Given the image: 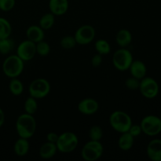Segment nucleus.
<instances>
[{
	"mask_svg": "<svg viewBox=\"0 0 161 161\" xmlns=\"http://www.w3.org/2000/svg\"><path fill=\"white\" fill-rule=\"evenodd\" d=\"M90 140L93 141H101L103 138V130L98 125H93L88 131Z\"/></svg>",
	"mask_w": 161,
	"mask_h": 161,
	"instance_id": "27",
	"label": "nucleus"
},
{
	"mask_svg": "<svg viewBox=\"0 0 161 161\" xmlns=\"http://www.w3.org/2000/svg\"><path fill=\"white\" fill-rule=\"evenodd\" d=\"M128 70L131 76L141 80L146 75L147 68L143 61L140 60H133Z\"/></svg>",
	"mask_w": 161,
	"mask_h": 161,
	"instance_id": "15",
	"label": "nucleus"
},
{
	"mask_svg": "<svg viewBox=\"0 0 161 161\" xmlns=\"http://www.w3.org/2000/svg\"><path fill=\"white\" fill-rule=\"evenodd\" d=\"M104 153V146L101 141L90 140L85 143L81 150V157L85 161H96Z\"/></svg>",
	"mask_w": 161,
	"mask_h": 161,
	"instance_id": "5",
	"label": "nucleus"
},
{
	"mask_svg": "<svg viewBox=\"0 0 161 161\" xmlns=\"http://www.w3.org/2000/svg\"><path fill=\"white\" fill-rule=\"evenodd\" d=\"M36 54V43L28 39L22 41L17 48V55L25 62L32 60Z\"/></svg>",
	"mask_w": 161,
	"mask_h": 161,
	"instance_id": "11",
	"label": "nucleus"
},
{
	"mask_svg": "<svg viewBox=\"0 0 161 161\" xmlns=\"http://www.w3.org/2000/svg\"><path fill=\"white\" fill-rule=\"evenodd\" d=\"M69 0H49V9L55 16H62L68 12Z\"/></svg>",
	"mask_w": 161,
	"mask_h": 161,
	"instance_id": "13",
	"label": "nucleus"
},
{
	"mask_svg": "<svg viewBox=\"0 0 161 161\" xmlns=\"http://www.w3.org/2000/svg\"><path fill=\"white\" fill-rule=\"evenodd\" d=\"M134 142H135V138L128 132H124L121 133L120 136L118 138L117 144L121 150L127 152L132 149Z\"/></svg>",
	"mask_w": 161,
	"mask_h": 161,
	"instance_id": "20",
	"label": "nucleus"
},
{
	"mask_svg": "<svg viewBox=\"0 0 161 161\" xmlns=\"http://www.w3.org/2000/svg\"><path fill=\"white\" fill-rule=\"evenodd\" d=\"M30 149V144L28 139L19 137L15 142L14 146V151L17 157H25L28 153Z\"/></svg>",
	"mask_w": 161,
	"mask_h": 161,
	"instance_id": "19",
	"label": "nucleus"
},
{
	"mask_svg": "<svg viewBox=\"0 0 161 161\" xmlns=\"http://www.w3.org/2000/svg\"><path fill=\"white\" fill-rule=\"evenodd\" d=\"M160 119H161V118H160Z\"/></svg>",
	"mask_w": 161,
	"mask_h": 161,
	"instance_id": "36",
	"label": "nucleus"
},
{
	"mask_svg": "<svg viewBox=\"0 0 161 161\" xmlns=\"http://www.w3.org/2000/svg\"><path fill=\"white\" fill-rule=\"evenodd\" d=\"M16 4V0H0V10L9 12L12 10Z\"/></svg>",
	"mask_w": 161,
	"mask_h": 161,
	"instance_id": "31",
	"label": "nucleus"
},
{
	"mask_svg": "<svg viewBox=\"0 0 161 161\" xmlns=\"http://www.w3.org/2000/svg\"><path fill=\"white\" fill-rule=\"evenodd\" d=\"M14 45L15 43H14V39H10V37L0 39V54H9L14 50Z\"/></svg>",
	"mask_w": 161,
	"mask_h": 161,
	"instance_id": "24",
	"label": "nucleus"
},
{
	"mask_svg": "<svg viewBox=\"0 0 161 161\" xmlns=\"http://www.w3.org/2000/svg\"><path fill=\"white\" fill-rule=\"evenodd\" d=\"M94 48L97 53L101 55H108L111 52V46L109 42L104 39H97L94 43Z\"/></svg>",
	"mask_w": 161,
	"mask_h": 161,
	"instance_id": "23",
	"label": "nucleus"
},
{
	"mask_svg": "<svg viewBox=\"0 0 161 161\" xmlns=\"http://www.w3.org/2000/svg\"><path fill=\"white\" fill-rule=\"evenodd\" d=\"M95 29L92 25H83L75 31L74 37L77 44L84 46L92 42L95 38Z\"/></svg>",
	"mask_w": 161,
	"mask_h": 161,
	"instance_id": "10",
	"label": "nucleus"
},
{
	"mask_svg": "<svg viewBox=\"0 0 161 161\" xmlns=\"http://www.w3.org/2000/svg\"><path fill=\"white\" fill-rule=\"evenodd\" d=\"M58 152L56 144L47 141V142L43 143L39 148V155L43 160H49L53 158Z\"/></svg>",
	"mask_w": 161,
	"mask_h": 161,
	"instance_id": "17",
	"label": "nucleus"
},
{
	"mask_svg": "<svg viewBox=\"0 0 161 161\" xmlns=\"http://www.w3.org/2000/svg\"><path fill=\"white\" fill-rule=\"evenodd\" d=\"M138 89L143 97L146 98L153 99L158 95L159 85L153 78L145 76L140 80Z\"/></svg>",
	"mask_w": 161,
	"mask_h": 161,
	"instance_id": "9",
	"label": "nucleus"
},
{
	"mask_svg": "<svg viewBox=\"0 0 161 161\" xmlns=\"http://www.w3.org/2000/svg\"><path fill=\"white\" fill-rule=\"evenodd\" d=\"M76 44L74 36H65L60 41V45L64 50H72Z\"/></svg>",
	"mask_w": 161,
	"mask_h": 161,
	"instance_id": "29",
	"label": "nucleus"
},
{
	"mask_svg": "<svg viewBox=\"0 0 161 161\" xmlns=\"http://www.w3.org/2000/svg\"><path fill=\"white\" fill-rule=\"evenodd\" d=\"M79 145L78 136L72 131H65L58 136L56 142L58 152L69 153L75 150Z\"/></svg>",
	"mask_w": 161,
	"mask_h": 161,
	"instance_id": "4",
	"label": "nucleus"
},
{
	"mask_svg": "<svg viewBox=\"0 0 161 161\" xmlns=\"http://www.w3.org/2000/svg\"><path fill=\"white\" fill-rule=\"evenodd\" d=\"M55 17L56 16L50 12L43 14L39 19V25L44 31L51 29L55 24Z\"/></svg>",
	"mask_w": 161,
	"mask_h": 161,
	"instance_id": "21",
	"label": "nucleus"
},
{
	"mask_svg": "<svg viewBox=\"0 0 161 161\" xmlns=\"http://www.w3.org/2000/svg\"><path fill=\"white\" fill-rule=\"evenodd\" d=\"M102 55L99 54V53H96L94 56L92 57L91 60V64L93 67L94 68H98L100 67L101 64L102 63Z\"/></svg>",
	"mask_w": 161,
	"mask_h": 161,
	"instance_id": "33",
	"label": "nucleus"
},
{
	"mask_svg": "<svg viewBox=\"0 0 161 161\" xmlns=\"http://www.w3.org/2000/svg\"><path fill=\"white\" fill-rule=\"evenodd\" d=\"M51 86L47 79L37 78L31 81L28 86L29 95L36 99H42L47 97L50 92Z\"/></svg>",
	"mask_w": 161,
	"mask_h": 161,
	"instance_id": "7",
	"label": "nucleus"
},
{
	"mask_svg": "<svg viewBox=\"0 0 161 161\" xmlns=\"http://www.w3.org/2000/svg\"><path fill=\"white\" fill-rule=\"evenodd\" d=\"M27 39L37 43L45 38V31L39 25H31L26 30Z\"/></svg>",
	"mask_w": 161,
	"mask_h": 161,
	"instance_id": "16",
	"label": "nucleus"
},
{
	"mask_svg": "<svg viewBox=\"0 0 161 161\" xmlns=\"http://www.w3.org/2000/svg\"><path fill=\"white\" fill-rule=\"evenodd\" d=\"M109 124L112 128L118 133H124L128 131L132 123L130 115L121 110H116L110 114Z\"/></svg>",
	"mask_w": 161,
	"mask_h": 161,
	"instance_id": "3",
	"label": "nucleus"
},
{
	"mask_svg": "<svg viewBox=\"0 0 161 161\" xmlns=\"http://www.w3.org/2000/svg\"><path fill=\"white\" fill-rule=\"evenodd\" d=\"M133 55L127 48H119L113 54V64L115 69L120 72L128 70L133 61Z\"/></svg>",
	"mask_w": 161,
	"mask_h": 161,
	"instance_id": "6",
	"label": "nucleus"
},
{
	"mask_svg": "<svg viewBox=\"0 0 161 161\" xmlns=\"http://www.w3.org/2000/svg\"><path fill=\"white\" fill-rule=\"evenodd\" d=\"M9 90L14 96H20L24 92V84L18 78L10 79L9 83Z\"/></svg>",
	"mask_w": 161,
	"mask_h": 161,
	"instance_id": "22",
	"label": "nucleus"
},
{
	"mask_svg": "<svg viewBox=\"0 0 161 161\" xmlns=\"http://www.w3.org/2000/svg\"><path fill=\"white\" fill-rule=\"evenodd\" d=\"M148 157L153 161H161V139H153L149 142L146 148Z\"/></svg>",
	"mask_w": 161,
	"mask_h": 161,
	"instance_id": "14",
	"label": "nucleus"
},
{
	"mask_svg": "<svg viewBox=\"0 0 161 161\" xmlns=\"http://www.w3.org/2000/svg\"><path fill=\"white\" fill-rule=\"evenodd\" d=\"M5 119H6V116H5V113L3 110V108L0 107V128L3 126L5 123Z\"/></svg>",
	"mask_w": 161,
	"mask_h": 161,
	"instance_id": "35",
	"label": "nucleus"
},
{
	"mask_svg": "<svg viewBox=\"0 0 161 161\" xmlns=\"http://www.w3.org/2000/svg\"><path fill=\"white\" fill-rule=\"evenodd\" d=\"M77 109L80 113L86 116L94 115L98 111L99 103L97 100L92 97H86L79 102Z\"/></svg>",
	"mask_w": 161,
	"mask_h": 161,
	"instance_id": "12",
	"label": "nucleus"
},
{
	"mask_svg": "<svg viewBox=\"0 0 161 161\" xmlns=\"http://www.w3.org/2000/svg\"><path fill=\"white\" fill-rule=\"evenodd\" d=\"M127 132L130 133L134 138H136V137H138L142 133V127L141 126H140V124H132Z\"/></svg>",
	"mask_w": 161,
	"mask_h": 161,
	"instance_id": "32",
	"label": "nucleus"
},
{
	"mask_svg": "<svg viewBox=\"0 0 161 161\" xmlns=\"http://www.w3.org/2000/svg\"><path fill=\"white\" fill-rule=\"evenodd\" d=\"M3 72L9 79L18 78L25 69V61L17 54L9 55L3 63Z\"/></svg>",
	"mask_w": 161,
	"mask_h": 161,
	"instance_id": "2",
	"label": "nucleus"
},
{
	"mask_svg": "<svg viewBox=\"0 0 161 161\" xmlns=\"http://www.w3.org/2000/svg\"><path fill=\"white\" fill-rule=\"evenodd\" d=\"M24 109L26 113L34 116L38 110L37 99L29 95V97H27L24 104Z\"/></svg>",
	"mask_w": 161,
	"mask_h": 161,
	"instance_id": "25",
	"label": "nucleus"
},
{
	"mask_svg": "<svg viewBox=\"0 0 161 161\" xmlns=\"http://www.w3.org/2000/svg\"><path fill=\"white\" fill-rule=\"evenodd\" d=\"M15 127L19 137L29 139L36 134L37 123L33 115L25 113L17 117Z\"/></svg>",
	"mask_w": 161,
	"mask_h": 161,
	"instance_id": "1",
	"label": "nucleus"
},
{
	"mask_svg": "<svg viewBox=\"0 0 161 161\" xmlns=\"http://www.w3.org/2000/svg\"><path fill=\"white\" fill-rule=\"evenodd\" d=\"M12 33L11 24L6 18L0 17V39L10 37Z\"/></svg>",
	"mask_w": 161,
	"mask_h": 161,
	"instance_id": "26",
	"label": "nucleus"
},
{
	"mask_svg": "<svg viewBox=\"0 0 161 161\" xmlns=\"http://www.w3.org/2000/svg\"><path fill=\"white\" fill-rule=\"evenodd\" d=\"M140 80L135 78L133 76H130L127 78L125 81V86L128 90L130 91H135L139 88Z\"/></svg>",
	"mask_w": 161,
	"mask_h": 161,
	"instance_id": "30",
	"label": "nucleus"
},
{
	"mask_svg": "<svg viewBox=\"0 0 161 161\" xmlns=\"http://www.w3.org/2000/svg\"><path fill=\"white\" fill-rule=\"evenodd\" d=\"M116 42L121 48H126L132 42V34L128 29L122 28L116 35Z\"/></svg>",
	"mask_w": 161,
	"mask_h": 161,
	"instance_id": "18",
	"label": "nucleus"
},
{
	"mask_svg": "<svg viewBox=\"0 0 161 161\" xmlns=\"http://www.w3.org/2000/svg\"><path fill=\"white\" fill-rule=\"evenodd\" d=\"M140 126L145 135L156 136L161 132V119L154 115H149L142 119Z\"/></svg>",
	"mask_w": 161,
	"mask_h": 161,
	"instance_id": "8",
	"label": "nucleus"
},
{
	"mask_svg": "<svg viewBox=\"0 0 161 161\" xmlns=\"http://www.w3.org/2000/svg\"><path fill=\"white\" fill-rule=\"evenodd\" d=\"M58 136H59V135H58L55 132H49L47 135V136H46V138H47V142H50L55 143L56 144L57 141L58 139Z\"/></svg>",
	"mask_w": 161,
	"mask_h": 161,
	"instance_id": "34",
	"label": "nucleus"
},
{
	"mask_svg": "<svg viewBox=\"0 0 161 161\" xmlns=\"http://www.w3.org/2000/svg\"><path fill=\"white\" fill-rule=\"evenodd\" d=\"M36 53L41 57H47L50 53V44L45 40H42L40 42L36 43Z\"/></svg>",
	"mask_w": 161,
	"mask_h": 161,
	"instance_id": "28",
	"label": "nucleus"
}]
</instances>
